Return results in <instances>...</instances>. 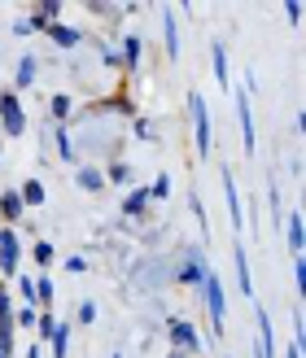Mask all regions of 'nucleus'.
Wrapping results in <instances>:
<instances>
[{"mask_svg": "<svg viewBox=\"0 0 306 358\" xmlns=\"http://www.w3.org/2000/svg\"><path fill=\"white\" fill-rule=\"evenodd\" d=\"M0 122H5V131H9V136H22V131H27L22 105H18L13 92H0Z\"/></svg>", "mask_w": 306, "mask_h": 358, "instance_id": "1", "label": "nucleus"}, {"mask_svg": "<svg viewBox=\"0 0 306 358\" xmlns=\"http://www.w3.org/2000/svg\"><path fill=\"white\" fill-rule=\"evenodd\" d=\"M206 284V306H210V319H214V328H223V315H228V301H223V289H219V280H214L210 271L202 275Z\"/></svg>", "mask_w": 306, "mask_h": 358, "instance_id": "2", "label": "nucleus"}, {"mask_svg": "<svg viewBox=\"0 0 306 358\" xmlns=\"http://www.w3.org/2000/svg\"><path fill=\"white\" fill-rule=\"evenodd\" d=\"M18 271V236L5 227L0 231V275H13Z\"/></svg>", "mask_w": 306, "mask_h": 358, "instance_id": "3", "label": "nucleus"}, {"mask_svg": "<svg viewBox=\"0 0 306 358\" xmlns=\"http://www.w3.org/2000/svg\"><path fill=\"white\" fill-rule=\"evenodd\" d=\"M188 105H193V122H197V149L206 153V149H210V118H206V101H202V96H193Z\"/></svg>", "mask_w": 306, "mask_h": 358, "instance_id": "4", "label": "nucleus"}, {"mask_svg": "<svg viewBox=\"0 0 306 358\" xmlns=\"http://www.w3.org/2000/svg\"><path fill=\"white\" fill-rule=\"evenodd\" d=\"M237 118H241V140H245V149L254 153V118H249V96L237 92Z\"/></svg>", "mask_w": 306, "mask_h": 358, "instance_id": "5", "label": "nucleus"}, {"mask_svg": "<svg viewBox=\"0 0 306 358\" xmlns=\"http://www.w3.org/2000/svg\"><path fill=\"white\" fill-rule=\"evenodd\" d=\"M258 358H276L272 354V319H267L263 310H258Z\"/></svg>", "mask_w": 306, "mask_h": 358, "instance_id": "6", "label": "nucleus"}, {"mask_svg": "<svg viewBox=\"0 0 306 358\" xmlns=\"http://www.w3.org/2000/svg\"><path fill=\"white\" fill-rule=\"evenodd\" d=\"M22 196H18V192H0V214H5V219L13 223V219H22Z\"/></svg>", "mask_w": 306, "mask_h": 358, "instance_id": "7", "label": "nucleus"}, {"mask_svg": "<svg viewBox=\"0 0 306 358\" xmlns=\"http://www.w3.org/2000/svg\"><path fill=\"white\" fill-rule=\"evenodd\" d=\"M18 196H22V206H44V184L40 179H27V184L18 188Z\"/></svg>", "mask_w": 306, "mask_h": 358, "instance_id": "8", "label": "nucleus"}, {"mask_svg": "<svg viewBox=\"0 0 306 358\" xmlns=\"http://www.w3.org/2000/svg\"><path fill=\"white\" fill-rule=\"evenodd\" d=\"M171 341H175L179 350H193V345H197V332H193V324H171Z\"/></svg>", "mask_w": 306, "mask_h": 358, "instance_id": "9", "label": "nucleus"}, {"mask_svg": "<svg viewBox=\"0 0 306 358\" xmlns=\"http://www.w3.org/2000/svg\"><path fill=\"white\" fill-rule=\"evenodd\" d=\"M48 35H53V40H57L62 48H75V44H79V31H75V27H66V22H57Z\"/></svg>", "mask_w": 306, "mask_h": 358, "instance_id": "10", "label": "nucleus"}, {"mask_svg": "<svg viewBox=\"0 0 306 358\" xmlns=\"http://www.w3.org/2000/svg\"><path fill=\"white\" fill-rule=\"evenodd\" d=\"M35 75H40V66H35V57H22L18 62V87H31Z\"/></svg>", "mask_w": 306, "mask_h": 358, "instance_id": "11", "label": "nucleus"}, {"mask_svg": "<svg viewBox=\"0 0 306 358\" xmlns=\"http://www.w3.org/2000/svg\"><path fill=\"white\" fill-rule=\"evenodd\" d=\"M66 345H70V324H57L53 328V358H66Z\"/></svg>", "mask_w": 306, "mask_h": 358, "instance_id": "12", "label": "nucleus"}, {"mask_svg": "<svg viewBox=\"0 0 306 358\" xmlns=\"http://www.w3.org/2000/svg\"><path fill=\"white\" fill-rule=\"evenodd\" d=\"M101 184H105V179H101V171H92V166H83V171H79V188H88V192H101Z\"/></svg>", "mask_w": 306, "mask_h": 358, "instance_id": "13", "label": "nucleus"}, {"mask_svg": "<svg viewBox=\"0 0 306 358\" xmlns=\"http://www.w3.org/2000/svg\"><path fill=\"white\" fill-rule=\"evenodd\" d=\"M223 188H228V206H232V223L241 227V201H237V184H232V175H223Z\"/></svg>", "mask_w": 306, "mask_h": 358, "instance_id": "14", "label": "nucleus"}, {"mask_svg": "<svg viewBox=\"0 0 306 358\" xmlns=\"http://www.w3.org/2000/svg\"><path fill=\"white\" fill-rule=\"evenodd\" d=\"M145 201H149V192H145V188H136V192H127L123 210H127V214H140V210H145Z\"/></svg>", "mask_w": 306, "mask_h": 358, "instance_id": "15", "label": "nucleus"}, {"mask_svg": "<svg viewBox=\"0 0 306 358\" xmlns=\"http://www.w3.org/2000/svg\"><path fill=\"white\" fill-rule=\"evenodd\" d=\"M9 354H13V319L0 324V358H9Z\"/></svg>", "mask_w": 306, "mask_h": 358, "instance_id": "16", "label": "nucleus"}, {"mask_svg": "<svg viewBox=\"0 0 306 358\" xmlns=\"http://www.w3.org/2000/svg\"><path fill=\"white\" fill-rule=\"evenodd\" d=\"M214 79H219V83H228V52H223L219 44H214Z\"/></svg>", "mask_w": 306, "mask_h": 358, "instance_id": "17", "label": "nucleus"}, {"mask_svg": "<svg viewBox=\"0 0 306 358\" xmlns=\"http://www.w3.org/2000/svg\"><path fill=\"white\" fill-rule=\"evenodd\" d=\"M167 52H171V62H175V52H179V31H175V17L167 13Z\"/></svg>", "mask_w": 306, "mask_h": 358, "instance_id": "18", "label": "nucleus"}, {"mask_svg": "<svg viewBox=\"0 0 306 358\" xmlns=\"http://www.w3.org/2000/svg\"><path fill=\"white\" fill-rule=\"evenodd\" d=\"M237 275H241V293H249V262H245V249H237Z\"/></svg>", "mask_w": 306, "mask_h": 358, "instance_id": "19", "label": "nucleus"}, {"mask_svg": "<svg viewBox=\"0 0 306 358\" xmlns=\"http://www.w3.org/2000/svg\"><path fill=\"white\" fill-rule=\"evenodd\" d=\"M123 57H127V66H136V62H140V40H136V35H132L127 44H123Z\"/></svg>", "mask_w": 306, "mask_h": 358, "instance_id": "20", "label": "nucleus"}, {"mask_svg": "<svg viewBox=\"0 0 306 358\" xmlns=\"http://www.w3.org/2000/svg\"><path fill=\"white\" fill-rule=\"evenodd\" d=\"M289 245H293V249H302V219H298V214L289 219Z\"/></svg>", "mask_w": 306, "mask_h": 358, "instance_id": "21", "label": "nucleus"}, {"mask_svg": "<svg viewBox=\"0 0 306 358\" xmlns=\"http://www.w3.org/2000/svg\"><path fill=\"white\" fill-rule=\"evenodd\" d=\"M9 319H13V301H9L5 289H0V324H9Z\"/></svg>", "mask_w": 306, "mask_h": 358, "instance_id": "22", "label": "nucleus"}, {"mask_svg": "<svg viewBox=\"0 0 306 358\" xmlns=\"http://www.w3.org/2000/svg\"><path fill=\"white\" fill-rule=\"evenodd\" d=\"M57 153L66 157V162L75 157V145H70V136H66V131H57Z\"/></svg>", "mask_w": 306, "mask_h": 358, "instance_id": "23", "label": "nucleus"}, {"mask_svg": "<svg viewBox=\"0 0 306 358\" xmlns=\"http://www.w3.org/2000/svg\"><path fill=\"white\" fill-rule=\"evenodd\" d=\"M110 179H114V184H127V179H132V171L123 166V162H114V166H110Z\"/></svg>", "mask_w": 306, "mask_h": 358, "instance_id": "24", "label": "nucleus"}, {"mask_svg": "<svg viewBox=\"0 0 306 358\" xmlns=\"http://www.w3.org/2000/svg\"><path fill=\"white\" fill-rule=\"evenodd\" d=\"M53 114L66 118V114H70V96H53Z\"/></svg>", "mask_w": 306, "mask_h": 358, "instance_id": "25", "label": "nucleus"}, {"mask_svg": "<svg viewBox=\"0 0 306 358\" xmlns=\"http://www.w3.org/2000/svg\"><path fill=\"white\" fill-rule=\"evenodd\" d=\"M35 301H53V284H48V280L35 284Z\"/></svg>", "mask_w": 306, "mask_h": 358, "instance_id": "26", "label": "nucleus"}, {"mask_svg": "<svg viewBox=\"0 0 306 358\" xmlns=\"http://www.w3.org/2000/svg\"><path fill=\"white\" fill-rule=\"evenodd\" d=\"M179 280H184V284H202V271H197V266L188 262V266H184V271H179Z\"/></svg>", "mask_w": 306, "mask_h": 358, "instance_id": "27", "label": "nucleus"}, {"mask_svg": "<svg viewBox=\"0 0 306 358\" xmlns=\"http://www.w3.org/2000/svg\"><path fill=\"white\" fill-rule=\"evenodd\" d=\"M35 262L48 266V262H53V245H35Z\"/></svg>", "mask_w": 306, "mask_h": 358, "instance_id": "28", "label": "nucleus"}, {"mask_svg": "<svg viewBox=\"0 0 306 358\" xmlns=\"http://www.w3.org/2000/svg\"><path fill=\"white\" fill-rule=\"evenodd\" d=\"M79 319H83V324H92V319H97V306H92V301H83V306H79Z\"/></svg>", "mask_w": 306, "mask_h": 358, "instance_id": "29", "label": "nucleus"}, {"mask_svg": "<svg viewBox=\"0 0 306 358\" xmlns=\"http://www.w3.org/2000/svg\"><path fill=\"white\" fill-rule=\"evenodd\" d=\"M149 192H153V196H167V192H171V179H158V184H153Z\"/></svg>", "mask_w": 306, "mask_h": 358, "instance_id": "30", "label": "nucleus"}, {"mask_svg": "<svg viewBox=\"0 0 306 358\" xmlns=\"http://www.w3.org/2000/svg\"><path fill=\"white\" fill-rule=\"evenodd\" d=\"M289 358H302V354H298V350H289Z\"/></svg>", "mask_w": 306, "mask_h": 358, "instance_id": "31", "label": "nucleus"}]
</instances>
